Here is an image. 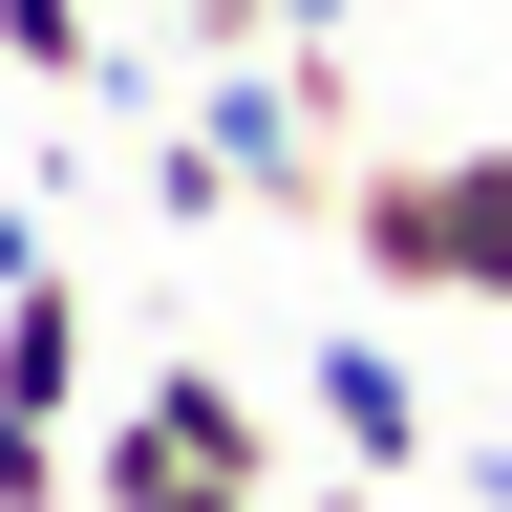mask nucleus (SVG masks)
I'll return each instance as SVG.
<instances>
[{"instance_id":"obj_2","label":"nucleus","mask_w":512,"mask_h":512,"mask_svg":"<svg viewBox=\"0 0 512 512\" xmlns=\"http://www.w3.org/2000/svg\"><path fill=\"white\" fill-rule=\"evenodd\" d=\"M320 427H342V470H384V491L448 448V427H427V384L384 363V342H320Z\"/></svg>"},{"instance_id":"obj_4","label":"nucleus","mask_w":512,"mask_h":512,"mask_svg":"<svg viewBox=\"0 0 512 512\" xmlns=\"http://www.w3.org/2000/svg\"><path fill=\"white\" fill-rule=\"evenodd\" d=\"M86 491H107V512H278V491H256V470H192V448H171L150 406H128V427L86 448Z\"/></svg>"},{"instance_id":"obj_3","label":"nucleus","mask_w":512,"mask_h":512,"mask_svg":"<svg viewBox=\"0 0 512 512\" xmlns=\"http://www.w3.org/2000/svg\"><path fill=\"white\" fill-rule=\"evenodd\" d=\"M0 406H86V299H64V256H43V278H0Z\"/></svg>"},{"instance_id":"obj_9","label":"nucleus","mask_w":512,"mask_h":512,"mask_svg":"<svg viewBox=\"0 0 512 512\" xmlns=\"http://www.w3.org/2000/svg\"><path fill=\"white\" fill-rule=\"evenodd\" d=\"M278 22H299V43H342V22H384V0H278Z\"/></svg>"},{"instance_id":"obj_10","label":"nucleus","mask_w":512,"mask_h":512,"mask_svg":"<svg viewBox=\"0 0 512 512\" xmlns=\"http://www.w3.org/2000/svg\"><path fill=\"white\" fill-rule=\"evenodd\" d=\"M299 512H384V470H320V491H299Z\"/></svg>"},{"instance_id":"obj_1","label":"nucleus","mask_w":512,"mask_h":512,"mask_svg":"<svg viewBox=\"0 0 512 512\" xmlns=\"http://www.w3.org/2000/svg\"><path fill=\"white\" fill-rule=\"evenodd\" d=\"M342 256L384 299H491L512 320V150H342Z\"/></svg>"},{"instance_id":"obj_5","label":"nucleus","mask_w":512,"mask_h":512,"mask_svg":"<svg viewBox=\"0 0 512 512\" xmlns=\"http://www.w3.org/2000/svg\"><path fill=\"white\" fill-rule=\"evenodd\" d=\"M150 427L192 448V470H256V406H235V384H214V363H150Z\"/></svg>"},{"instance_id":"obj_8","label":"nucleus","mask_w":512,"mask_h":512,"mask_svg":"<svg viewBox=\"0 0 512 512\" xmlns=\"http://www.w3.org/2000/svg\"><path fill=\"white\" fill-rule=\"evenodd\" d=\"M64 491H86V470H64V427H43V406H0V512H64Z\"/></svg>"},{"instance_id":"obj_7","label":"nucleus","mask_w":512,"mask_h":512,"mask_svg":"<svg viewBox=\"0 0 512 512\" xmlns=\"http://www.w3.org/2000/svg\"><path fill=\"white\" fill-rule=\"evenodd\" d=\"M150 214H171V235H214V214H235V171H214V128H150Z\"/></svg>"},{"instance_id":"obj_6","label":"nucleus","mask_w":512,"mask_h":512,"mask_svg":"<svg viewBox=\"0 0 512 512\" xmlns=\"http://www.w3.org/2000/svg\"><path fill=\"white\" fill-rule=\"evenodd\" d=\"M0 64H22V86H86V64H107V0H0Z\"/></svg>"}]
</instances>
